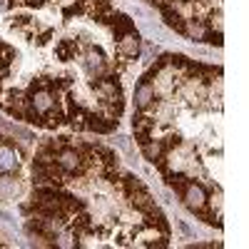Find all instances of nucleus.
<instances>
[{
    "mask_svg": "<svg viewBox=\"0 0 249 249\" xmlns=\"http://www.w3.org/2000/svg\"><path fill=\"white\" fill-rule=\"evenodd\" d=\"M28 230L53 247H167L162 210L120 157L95 142L48 140L33 160Z\"/></svg>",
    "mask_w": 249,
    "mask_h": 249,
    "instance_id": "f257e3e1",
    "label": "nucleus"
},
{
    "mask_svg": "<svg viewBox=\"0 0 249 249\" xmlns=\"http://www.w3.org/2000/svg\"><path fill=\"white\" fill-rule=\"evenodd\" d=\"M164 23L195 43L222 45V0H147Z\"/></svg>",
    "mask_w": 249,
    "mask_h": 249,
    "instance_id": "7ed1b4c3",
    "label": "nucleus"
},
{
    "mask_svg": "<svg viewBox=\"0 0 249 249\" xmlns=\"http://www.w3.org/2000/svg\"><path fill=\"white\" fill-rule=\"evenodd\" d=\"M132 132L179 202L222 230V68L160 57L135 88Z\"/></svg>",
    "mask_w": 249,
    "mask_h": 249,
    "instance_id": "f03ea898",
    "label": "nucleus"
}]
</instances>
